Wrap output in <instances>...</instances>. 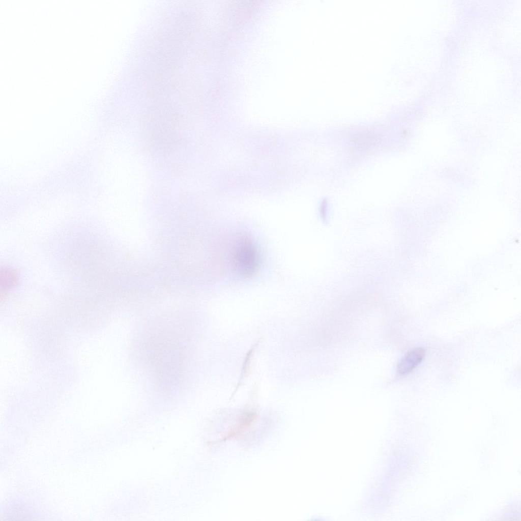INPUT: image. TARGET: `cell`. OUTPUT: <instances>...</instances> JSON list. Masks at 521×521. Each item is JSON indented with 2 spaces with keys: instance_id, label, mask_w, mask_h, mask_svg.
Wrapping results in <instances>:
<instances>
[{
  "instance_id": "1",
  "label": "cell",
  "mask_w": 521,
  "mask_h": 521,
  "mask_svg": "<svg viewBox=\"0 0 521 521\" xmlns=\"http://www.w3.org/2000/svg\"><path fill=\"white\" fill-rule=\"evenodd\" d=\"M237 244L233 255L234 268L242 276H251L256 272L259 265L258 250L249 239H244Z\"/></svg>"
},
{
  "instance_id": "2",
  "label": "cell",
  "mask_w": 521,
  "mask_h": 521,
  "mask_svg": "<svg viewBox=\"0 0 521 521\" xmlns=\"http://www.w3.org/2000/svg\"><path fill=\"white\" fill-rule=\"evenodd\" d=\"M425 353L424 349L422 348H417L408 352L397 365L398 373L403 375L410 372L421 362Z\"/></svg>"
},
{
  "instance_id": "3",
  "label": "cell",
  "mask_w": 521,
  "mask_h": 521,
  "mask_svg": "<svg viewBox=\"0 0 521 521\" xmlns=\"http://www.w3.org/2000/svg\"><path fill=\"white\" fill-rule=\"evenodd\" d=\"M1 277L3 278L1 280V285L3 286L2 290H4V293L13 288L17 283L16 276L10 269L5 268L4 273L2 272Z\"/></svg>"
}]
</instances>
